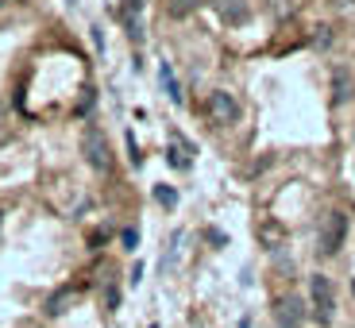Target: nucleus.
<instances>
[{"label":"nucleus","mask_w":355,"mask_h":328,"mask_svg":"<svg viewBox=\"0 0 355 328\" xmlns=\"http://www.w3.org/2000/svg\"><path fill=\"white\" fill-rule=\"evenodd\" d=\"M344 240H347V216L336 209V213H329V216H324V224H320L317 251H320L324 259H332L340 248H344Z\"/></svg>","instance_id":"obj_2"},{"label":"nucleus","mask_w":355,"mask_h":328,"mask_svg":"<svg viewBox=\"0 0 355 328\" xmlns=\"http://www.w3.org/2000/svg\"><path fill=\"white\" fill-rule=\"evenodd\" d=\"M205 112H209V120H213L216 128H228V124L240 120V101H236V93H228V89H213L209 101H205Z\"/></svg>","instance_id":"obj_3"},{"label":"nucleus","mask_w":355,"mask_h":328,"mask_svg":"<svg viewBox=\"0 0 355 328\" xmlns=\"http://www.w3.org/2000/svg\"><path fill=\"white\" fill-rule=\"evenodd\" d=\"M73 297H78V290H62V293H51V297H46V317H58V313H66V305L73 302Z\"/></svg>","instance_id":"obj_7"},{"label":"nucleus","mask_w":355,"mask_h":328,"mask_svg":"<svg viewBox=\"0 0 355 328\" xmlns=\"http://www.w3.org/2000/svg\"><path fill=\"white\" fill-rule=\"evenodd\" d=\"M159 78H162V85H166L170 101H174V105H182V89H178V81H174V70H170V66H162Z\"/></svg>","instance_id":"obj_9"},{"label":"nucleus","mask_w":355,"mask_h":328,"mask_svg":"<svg viewBox=\"0 0 355 328\" xmlns=\"http://www.w3.org/2000/svg\"><path fill=\"white\" fill-rule=\"evenodd\" d=\"M275 325L278 328H305V302L297 293H282L275 302Z\"/></svg>","instance_id":"obj_5"},{"label":"nucleus","mask_w":355,"mask_h":328,"mask_svg":"<svg viewBox=\"0 0 355 328\" xmlns=\"http://www.w3.org/2000/svg\"><path fill=\"white\" fill-rule=\"evenodd\" d=\"M347 101V74L336 70V105H344Z\"/></svg>","instance_id":"obj_10"},{"label":"nucleus","mask_w":355,"mask_h":328,"mask_svg":"<svg viewBox=\"0 0 355 328\" xmlns=\"http://www.w3.org/2000/svg\"><path fill=\"white\" fill-rule=\"evenodd\" d=\"M213 4H216V16L228 27H240L251 19V0H213Z\"/></svg>","instance_id":"obj_6"},{"label":"nucleus","mask_w":355,"mask_h":328,"mask_svg":"<svg viewBox=\"0 0 355 328\" xmlns=\"http://www.w3.org/2000/svg\"><path fill=\"white\" fill-rule=\"evenodd\" d=\"M201 4H209V0H166V12L174 19H186V16H193Z\"/></svg>","instance_id":"obj_8"},{"label":"nucleus","mask_w":355,"mask_h":328,"mask_svg":"<svg viewBox=\"0 0 355 328\" xmlns=\"http://www.w3.org/2000/svg\"><path fill=\"white\" fill-rule=\"evenodd\" d=\"M81 155H85V162L97 170V174H108V170H112V147H108L101 128H85V132H81Z\"/></svg>","instance_id":"obj_1"},{"label":"nucleus","mask_w":355,"mask_h":328,"mask_svg":"<svg viewBox=\"0 0 355 328\" xmlns=\"http://www.w3.org/2000/svg\"><path fill=\"white\" fill-rule=\"evenodd\" d=\"M309 297H313V313H317L320 325H329L332 313H336V293H332V282L324 275H317L309 282Z\"/></svg>","instance_id":"obj_4"}]
</instances>
